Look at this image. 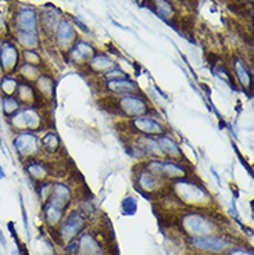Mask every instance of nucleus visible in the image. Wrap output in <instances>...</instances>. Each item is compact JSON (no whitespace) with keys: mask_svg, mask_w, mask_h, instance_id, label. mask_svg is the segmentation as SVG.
I'll use <instances>...</instances> for the list:
<instances>
[{"mask_svg":"<svg viewBox=\"0 0 254 255\" xmlns=\"http://www.w3.org/2000/svg\"><path fill=\"white\" fill-rule=\"evenodd\" d=\"M23 57L26 64H31V66L38 67L41 63V56L36 51V49H25L23 53Z\"/></svg>","mask_w":254,"mask_h":255,"instance_id":"30","label":"nucleus"},{"mask_svg":"<svg viewBox=\"0 0 254 255\" xmlns=\"http://www.w3.org/2000/svg\"><path fill=\"white\" fill-rule=\"evenodd\" d=\"M20 50L17 45L10 39L0 43V71L3 75H14L20 67Z\"/></svg>","mask_w":254,"mask_h":255,"instance_id":"3","label":"nucleus"},{"mask_svg":"<svg viewBox=\"0 0 254 255\" xmlns=\"http://www.w3.org/2000/svg\"><path fill=\"white\" fill-rule=\"evenodd\" d=\"M35 82H36V88L41 93V96L50 99V96L53 94V81L50 79V76L39 75V78Z\"/></svg>","mask_w":254,"mask_h":255,"instance_id":"28","label":"nucleus"},{"mask_svg":"<svg viewBox=\"0 0 254 255\" xmlns=\"http://www.w3.org/2000/svg\"><path fill=\"white\" fill-rule=\"evenodd\" d=\"M233 67H235V74H236L237 81L240 83V86H242L245 91H247L249 88H252V74L249 72V70H247V67L243 64V61L236 58V60L233 61Z\"/></svg>","mask_w":254,"mask_h":255,"instance_id":"21","label":"nucleus"},{"mask_svg":"<svg viewBox=\"0 0 254 255\" xmlns=\"http://www.w3.org/2000/svg\"><path fill=\"white\" fill-rule=\"evenodd\" d=\"M28 162L25 164V171L26 173L35 179V181H42L43 178L49 173V168L47 165L42 162V161H38L35 158H31V160H26Z\"/></svg>","mask_w":254,"mask_h":255,"instance_id":"19","label":"nucleus"},{"mask_svg":"<svg viewBox=\"0 0 254 255\" xmlns=\"http://www.w3.org/2000/svg\"><path fill=\"white\" fill-rule=\"evenodd\" d=\"M0 243H1V246H3V247L6 248V246H7V244H6V240H4V234H3V232L0 231Z\"/></svg>","mask_w":254,"mask_h":255,"instance_id":"36","label":"nucleus"},{"mask_svg":"<svg viewBox=\"0 0 254 255\" xmlns=\"http://www.w3.org/2000/svg\"><path fill=\"white\" fill-rule=\"evenodd\" d=\"M14 96L21 103V106H35L36 107V101L39 100V96L36 94L31 82H25V81H21V79H20L17 92H16Z\"/></svg>","mask_w":254,"mask_h":255,"instance_id":"12","label":"nucleus"},{"mask_svg":"<svg viewBox=\"0 0 254 255\" xmlns=\"http://www.w3.org/2000/svg\"><path fill=\"white\" fill-rule=\"evenodd\" d=\"M41 147L43 150H46L47 153H56L59 151L61 147V141H60L59 136L56 133H47L46 136H43V139L41 140Z\"/></svg>","mask_w":254,"mask_h":255,"instance_id":"27","label":"nucleus"},{"mask_svg":"<svg viewBox=\"0 0 254 255\" xmlns=\"http://www.w3.org/2000/svg\"><path fill=\"white\" fill-rule=\"evenodd\" d=\"M17 42L24 49H35L39 45V36L38 33H26V32H16Z\"/></svg>","mask_w":254,"mask_h":255,"instance_id":"26","label":"nucleus"},{"mask_svg":"<svg viewBox=\"0 0 254 255\" xmlns=\"http://www.w3.org/2000/svg\"><path fill=\"white\" fill-rule=\"evenodd\" d=\"M192 246H195L199 250H206V251H222L227 248L228 243L225 240L218 239V237H193L190 240Z\"/></svg>","mask_w":254,"mask_h":255,"instance_id":"14","label":"nucleus"},{"mask_svg":"<svg viewBox=\"0 0 254 255\" xmlns=\"http://www.w3.org/2000/svg\"><path fill=\"white\" fill-rule=\"evenodd\" d=\"M132 126L138 132L144 133V135H150V136H157V135L161 136L164 133V131H165L162 128V125L159 124L157 121H154L150 116H139V118H135L134 122H132Z\"/></svg>","mask_w":254,"mask_h":255,"instance_id":"9","label":"nucleus"},{"mask_svg":"<svg viewBox=\"0 0 254 255\" xmlns=\"http://www.w3.org/2000/svg\"><path fill=\"white\" fill-rule=\"evenodd\" d=\"M160 178L154 176L147 169H143L142 172H139V178H138L139 187L143 191H153L154 189H157L159 185H160Z\"/></svg>","mask_w":254,"mask_h":255,"instance_id":"22","label":"nucleus"},{"mask_svg":"<svg viewBox=\"0 0 254 255\" xmlns=\"http://www.w3.org/2000/svg\"><path fill=\"white\" fill-rule=\"evenodd\" d=\"M1 111H3V116L9 119L10 116H14L20 108L23 107L21 103L18 101L16 96H1Z\"/></svg>","mask_w":254,"mask_h":255,"instance_id":"24","label":"nucleus"},{"mask_svg":"<svg viewBox=\"0 0 254 255\" xmlns=\"http://www.w3.org/2000/svg\"><path fill=\"white\" fill-rule=\"evenodd\" d=\"M61 218H63V211L59 209V208H56V207L50 206V204H47V207H46L47 223L49 225H56V223H59L61 221Z\"/></svg>","mask_w":254,"mask_h":255,"instance_id":"29","label":"nucleus"},{"mask_svg":"<svg viewBox=\"0 0 254 255\" xmlns=\"http://www.w3.org/2000/svg\"><path fill=\"white\" fill-rule=\"evenodd\" d=\"M74 23H75L76 25H79V26H81V29H82L85 33H89V29H88V26H86L85 24H82V23H81V21H79L78 18H74Z\"/></svg>","mask_w":254,"mask_h":255,"instance_id":"33","label":"nucleus"},{"mask_svg":"<svg viewBox=\"0 0 254 255\" xmlns=\"http://www.w3.org/2000/svg\"><path fill=\"white\" fill-rule=\"evenodd\" d=\"M61 13L56 7H53V4H47V7H45L41 13V24H42L43 31L47 33L54 32L59 26L61 21Z\"/></svg>","mask_w":254,"mask_h":255,"instance_id":"8","label":"nucleus"},{"mask_svg":"<svg viewBox=\"0 0 254 255\" xmlns=\"http://www.w3.org/2000/svg\"><path fill=\"white\" fill-rule=\"evenodd\" d=\"M6 178V172H4V169L1 168V165H0V179H4Z\"/></svg>","mask_w":254,"mask_h":255,"instance_id":"37","label":"nucleus"},{"mask_svg":"<svg viewBox=\"0 0 254 255\" xmlns=\"http://www.w3.org/2000/svg\"><path fill=\"white\" fill-rule=\"evenodd\" d=\"M71 57L76 63H85L86 60L92 58L96 54L94 49L86 42H78L75 46L71 47Z\"/></svg>","mask_w":254,"mask_h":255,"instance_id":"15","label":"nucleus"},{"mask_svg":"<svg viewBox=\"0 0 254 255\" xmlns=\"http://www.w3.org/2000/svg\"><path fill=\"white\" fill-rule=\"evenodd\" d=\"M13 147L21 160H31L41 151V140L35 132H17L13 139Z\"/></svg>","mask_w":254,"mask_h":255,"instance_id":"2","label":"nucleus"},{"mask_svg":"<svg viewBox=\"0 0 254 255\" xmlns=\"http://www.w3.org/2000/svg\"><path fill=\"white\" fill-rule=\"evenodd\" d=\"M17 74H18V78L21 79V81H25V82H31V81H36L38 78H39V70H38V67L35 66H31V64H20L17 70Z\"/></svg>","mask_w":254,"mask_h":255,"instance_id":"25","label":"nucleus"},{"mask_svg":"<svg viewBox=\"0 0 254 255\" xmlns=\"http://www.w3.org/2000/svg\"><path fill=\"white\" fill-rule=\"evenodd\" d=\"M229 255H253L252 253L249 254V253H245V251H240V250H235V251H232Z\"/></svg>","mask_w":254,"mask_h":255,"instance_id":"35","label":"nucleus"},{"mask_svg":"<svg viewBox=\"0 0 254 255\" xmlns=\"http://www.w3.org/2000/svg\"><path fill=\"white\" fill-rule=\"evenodd\" d=\"M71 198V193L66 185L63 183H56L53 185L50 189V194H49V204L56 208H59L63 211L64 207H67Z\"/></svg>","mask_w":254,"mask_h":255,"instance_id":"10","label":"nucleus"},{"mask_svg":"<svg viewBox=\"0 0 254 255\" xmlns=\"http://www.w3.org/2000/svg\"><path fill=\"white\" fill-rule=\"evenodd\" d=\"M91 68L94 72H110L114 68H117V64L109 58L106 54H94L93 57L91 58Z\"/></svg>","mask_w":254,"mask_h":255,"instance_id":"18","label":"nucleus"},{"mask_svg":"<svg viewBox=\"0 0 254 255\" xmlns=\"http://www.w3.org/2000/svg\"><path fill=\"white\" fill-rule=\"evenodd\" d=\"M56 38H57V43H59L60 47L66 49L69 47L74 41H75V31H74V26L69 24L68 21H60L59 26L56 29Z\"/></svg>","mask_w":254,"mask_h":255,"instance_id":"13","label":"nucleus"},{"mask_svg":"<svg viewBox=\"0 0 254 255\" xmlns=\"http://www.w3.org/2000/svg\"><path fill=\"white\" fill-rule=\"evenodd\" d=\"M122 208L124 212L127 215H134L136 212V200L132 197H128L124 203H122Z\"/></svg>","mask_w":254,"mask_h":255,"instance_id":"31","label":"nucleus"},{"mask_svg":"<svg viewBox=\"0 0 254 255\" xmlns=\"http://www.w3.org/2000/svg\"><path fill=\"white\" fill-rule=\"evenodd\" d=\"M20 78L14 75H3L0 78V93L1 96H14L17 92Z\"/></svg>","mask_w":254,"mask_h":255,"instance_id":"23","label":"nucleus"},{"mask_svg":"<svg viewBox=\"0 0 254 255\" xmlns=\"http://www.w3.org/2000/svg\"><path fill=\"white\" fill-rule=\"evenodd\" d=\"M9 231L11 232V234H13V237H14V240L17 241L18 236H17V234H16V231H14V223H13V222L9 223Z\"/></svg>","mask_w":254,"mask_h":255,"instance_id":"34","label":"nucleus"},{"mask_svg":"<svg viewBox=\"0 0 254 255\" xmlns=\"http://www.w3.org/2000/svg\"><path fill=\"white\" fill-rule=\"evenodd\" d=\"M156 140H157V143L160 146L162 154L171 157L174 160H181L182 158V153H181V150H179V147L174 140L169 139L167 136H159Z\"/></svg>","mask_w":254,"mask_h":255,"instance_id":"20","label":"nucleus"},{"mask_svg":"<svg viewBox=\"0 0 254 255\" xmlns=\"http://www.w3.org/2000/svg\"><path fill=\"white\" fill-rule=\"evenodd\" d=\"M42 114L35 106H23L7 121L14 131L35 132L42 128Z\"/></svg>","mask_w":254,"mask_h":255,"instance_id":"1","label":"nucleus"},{"mask_svg":"<svg viewBox=\"0 0 254 255\" xmlns=\"http://www.w3.org/2000/svg\"><path fill=\"white\" fill-rule=\"evenodd\" d=\"M106 86L109 91L113 92L117 96H128V94H138L139 96V86L134 81H129L128 78L109 81Z\"/></svg>","mask_w":254,"mask_h":255,"instance_id":"11","label":"nucleus"},{"mask_svg":"<svg viewBox=\"0 0 254 255\" xmlns=\"http://www.w3.org/2000/svg\"><path fill=\"white\" fill-rule=\"evenodd\" d=\"M82 226H84V219L79 215H71L67 219V222L64 223V226L61 229V234H63L64 239H72V237H75L76 234L81 232Z\"/></svg>","mask_w":254,"mask_h":255,"instance_id":"17","label":"nucleus"},{"mask_svg":"<svg viewBox=\"0 0 254 255\" xmlns=\"http://www.w3.org/2000/svg\"><path fill=\"white\" fill-rule=\"evenodd\" d=\"M21 211H23V219H24V225H25V231L29 236V232H28V222H26V212H25V207L23 206V198H21Z\"/></svg>","mask_w":254,"mask_h":255,"instance_id":"32","label":"nucleus"},{"mask_svg":"<svg viewBox=\"0 0 254 255\" xmlns=\"http://www.w3.org/2000/svg\"><path fill=\"white\" fill-rule=\"evenodd\" d=\"M14 28L16 32L38 33V17L34 8L29 6L18 8L14 17Z\"/></svg>","mask_w":254,"mask_h":255,"instance_id":"6","label":"nucleus"},{"mask_svg":"<svg viewBox=\"0 0 254 255\" xmlns=\"http://www.w3.org/2000/svg\"><path fill=\"white\" fill-rule=\"evenodd\" d=\"M150 6H152L153 11L160 17L161 20H164L165 23L172 25L171 20L174 18V7H172L169 0H153Z\"/></svg>","mask_w":254,"mask_h":255,"instance_id":"16","label":"nucleus"},{"mask_svg":"<svg viewBox=\"0 0 254 255\" xmlns=\"http://www.w3.org/2000/svg\"><path fill=\"white\" fill-rule=\"evenodd\" d=\"M117 107L119 110V114L128 116V118H139V116L147 114V111H149L144 100L139 97L138 94L122 96L117 103Z\"/></svg>","mask_w":254,"mask_h":255,"instance_id":"5","label":"nucleus"},{"mask_svg":"<svg viewBox=\"0 0 254 255\" xmlns=\"http://www.w3.org/2000/svg\"><path fill=\"white\" fill-rule=\"evenodd\" d=\"M184 228L185 231L189 232L193 236H206L208 233H211V225L207 222L204 218H202L200 215H186L184 218Z\"/></svg>","mask_w":254,"mask_h":255,"instance_id":"7","label":"nucleus"},{"mask_svg":"<svg viewBox=\"0 0 254 255\" xmlns=\"http://www.w3.org/2000/svg\"><path fill=\"white\" fill-rule=\"evenodd\" d=\"M174 190H175V194L187 204H203L207 201V197H208L207 191L202 189L199 185L193 183V182H175Z\"/></svg>","mask_w":254,"mask_h":255,"instance_id":"4","label":"nucleus"}]
</instances>
